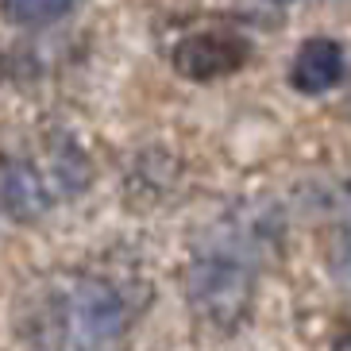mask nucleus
Listing matches in <instances>:
<instances>
[{"label": "nucleus", "instance_id": "6", "mask_svg": "<svg viewBox=\"0 0 351 351\" xmlns=\"http://www.w3.org/2000/svg\"><path fill=\"white\" fill-rule=\"evenodd\" d=\"M77 0H0V16L16 27H39L73 8Z\"/></svg>", "mask_w": 351, "mask_h": 351}, {"label": "nucleus", "instance_id": "4", "mask_svg": "<svg viewBox=\"0 0 351 351\" xmlns=\"http://www.w3.org/2000/svg\"><path fill=\"white\" fill-rule=\"evenodd\" d=\"M348 73V54H343L340 39H328V35H317V39H305L293 54V66H289V85L305 97H320L336 89Z\"/></svg>", "mask_w": 351, "mask_h": 351}, {"label": "nucleus", "instance_id": "5", "mask_svg": "<svg viewBox=\"0 0 351 351\" xmlns=\"http://www.w3.org/2000/svg\"><path fill=\"white\" fill-rule=\"evenodd\" d=\"M0 201L16 220H35L43 208L51 205V197L43 189V178L27 162H12L0 178Z\"/></svg>", "mask_w": 351, "mask_h": 351}, {"label": "nucleus", "instance_id": "3", "mask_svg": "<svg viewBox=\"0 0 351 351\" xmlns=\"http://www.w3.org/2000/svg\"><path fill=\"white\" fill-rule=\"evenodd\" d=\"M251 58V43L247 35L228 32V27H205V32H193L186 39H178L170 62L174 70L186 77V82H220V77H232L247 66Z\"/></svg>", "mask_w": 351, "mask_h": 351}, {"label": "nucleus", "instance_id": "1", "mask_svg": "<svg viewBox=\"0 0 351 351\" xmlns=\"http://www.w3.org/2000/svg\"><path fill=\"white\" fill-rule=\"evenodd\" d=\"M255 298V251L236 236H217L189 267V305L205 324L228 332L243 324Z\"/></svg>", "mask_w": 351, "mask_h": 351}, {"label": "nucleus", "instance_id": "2", "mask_svg": "<svg viewBox=\"0 0 351 351\" xmlns=\"http://www.w3.org/2000/svg\"><path fill=\"white\" fill-rule=\"evenodd\" d=\"M124 298L104 278H77L58 298V336L70 351H104L124 332Z\"/></svg>", "mask_w": 351, "mask_h": 351}]
</instances>
